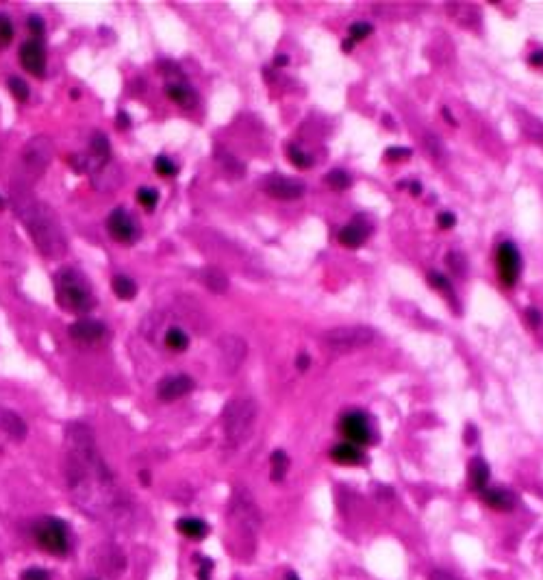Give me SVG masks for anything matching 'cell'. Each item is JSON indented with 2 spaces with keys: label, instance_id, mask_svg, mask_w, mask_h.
<instances>
[{
  "label": "cell",
  "instance_id": "46",
  "mask_svg": "<svg viewBox=\"0 0 543 580\" xmlns=\"http://www.w3.org/2000/svg\"><path fill=\"white\" fill-rule=\"evenodd\" d=\"M311 365V359H309V355H300L298 359H296V368L300 370V372H305L307 368Z\"/></svg>",
  "mask_w": 543,
  "mask_h": 580
},
{
  "label": "cell",
  "instance_id": "2",
  "mask_svg": "<svg viewBox=\"0 0 543 580\" xmlns=\"http://www.w3.org/2000/svg\"><path fill=\"white\" fill-rule=\"evenodd\" d=\"M11 205L16 209V216L24 224V229L31 235L37 250L48 259H61L68 250L66 233L61 224L44 200L31 194V187L24 183H14L11 187Z\"/></svg>",
  "mask_w": 543,
  "mask_h": 580
},
{
  "label": "cell",
  "instance_id": "17",
  "mask_svg": "<svg viewBox=\"0 0 543 580\" xmlns=\"http://www.w3.org/2000/svg\"><path fill=\"white\" fill-rule=\"evenodd\" d=\"M372 233V226H370V222L365 220V218H361V216H357L355 220H352L350 224H346L342 231H339V235H337V239H339V244H342L344 248H359L365 239H368V235Z\"/></svg>",
  "mask_w": 543,
  "mask_h": 580
},
{
  "label": "cell",
  "instance_id": "42",
  "mask_svg": "<svg viewBox=\"0 0 543 580\" xmlns=\"http://www.w3.org/2000/svg\"><path fill=\"white\" fill-rule=\"evenodd\" d=\"M528 133H530V137H535V142H539V144H543V124L541 122H533V126H528Z\"/></svg>",
  "mask_w": 543,
  "mask_h": 580
},
{
  "label": "cell",
  "instance_id": "45",
  "mask_svg": "<svg viewBox=\"0 0 543 580\" xmlns=\"http://www.w3.org/2000/svg\"><path fill=\"white\" fill-rule=\"evenodd\" d=\"M428 580H459V578H454L452 574H448V572H444V570H435V572H431Z\"/></svg>",
  "mask_w": 543,
  "mask_h": 580
},
{
  "label": "cell",
  "instance_id": "24",
  "mask_svg": "<svg viewBox=\"0 0 543 580\" xmlns=\"http://www.w3.org/2000/svg\"><path fill=\"white\" fill-rule=\"evenodd\" d=\"M289 470V457L285 450H274L270 457V478L272 483H283Z\"/></svg>",
  "mask_w": 543,
  "mask_h": 580
},
{
  "label": "cell",
  "instance_id": "47",
  "mask_svg": "<svg viewBox=\"0 0 543 580\" xmlns=\"http://www.w3.org/2000/svg\"><path fill=\"white\" fill-rule=\"evenodd\" d=\"M474 441H476V428L467 426L465 428V444H474Z\"/></svg>",
  "mask_w": 543,
  "mask_h": 580
},
{
  "label": "cell",
  "instance_id": "27",
  "mask_svg": "<svg viewBox=\"0 0 543 580\" xmlns=\"http://www.w3.org/2000/svg\"><path fill=\"white\" fill-rule=\"evenodd\" d=\"M372 31H374V27H372L370 22H355V24L350 27V31H348V40H350L352 44L363 42L365 37L372 35Z\"/></svg>",
  "mask_w": 543,
  "mask_h": 580
},
{
  "label": "cell",
  "instance_id": "49",
  "mask_svg": "<svg viewBox=\"0 0 543 580\" xmlns=\"http://www.w3.org/2000/svg\"><path fill=\"white\" fill-rule=\"evenodd\" d=\"M287 61H289V59H287L285 55H279V57L274 59V66H276V68H283V66H287Z\"/></svg>",
  "mask_w": 543,
  "mask_h": 580
},
{
  "label": "cell",
  "instance_id": "38",
  "mask_svg": "<svg viewBox=\"0 0 543 580\" xmlns=\"http://www.w3.org/2000/svg\"><path fill=\"white\" fill-rule=\"evenodd\" d=\"M428 283H431L433 287H437V289H444V292H448V289H450V283H448L446 276H444V274H437V272L428 274Z\"/></svg>",
  "mask_w": 543,
  "mask_h": 580
},
{
  "label": "cell",
  "instance_id": "23",
  "mask_svg": "<svg viewBox=\"0 0 543 580\" xmlns=\"http://www.w3.org/2000/svg\"><path fill=\"white\" fill-rule=\"evenodd\" d=\"M200 281L205 283L207 289H211V292H216V294H222L229 289V276H226V272L220 268H205L200 274Z\"/></svg>",
  "mask_w": 543,
  "mask_h": 580
},
{
  "label": "cell",
  "instance_id": "50",
  "mask_svg": "<svg viewBox=\"0 0 543 580\" xmlns=\"http://www.w3.org/2000/svg\"><path fill=\"white\" fill-rule=\"evenodd\" d=\"M285 580H300V576L296 572H287V578Z\"/></svg>",
  "mask_w": 543,
  "mask_h": 580
},
{
  "label": "cell",
  "instance_id": "15",
  "mask_svg": "<svg viewBox=\"0 0 543 580\" xmlns=\"http://www.w3.org/2000/svg\"><path fill=\"white\" fill-rule=\"evenodd\" d=\"M20 63L22 68L29 74H33L35 79H44L46 74V50L42 46V42L37 40H29L20 46Z\"/></svg>",
  "mask_w": 543,
  "mask_h": 580
},
{
  "label": "cell",
  "instance_id": "39",
  "mask_svg": "<svg viewBox=\"0 0 543 580\" xmlns=\"http://www.w3.org/2000/svg\"><path fill=\"white\" fill-rule=\"evenodd\" d=\"M387 159L391 161H404L411 157V150L409 148H387Z\"/></svg>",
  "mask_w": 543,
  "mask_h": 580
},
{
  "label": "cell",
  "instance_id": "31",
  "mask_svg": "<svg viewBox=\"0 0 543 580\" xmlns=\"http://www.w3.org/2000/svg\"><path fill=\"white\" fill-rule=\"evenodd\" d=\"M426 148H428V155H431V159H437V161L446 159V148H444V144H441V140H439L437 135H426Z\"/></svg>",
  "mask_w": 543,
  "mask_h": 580
},
{
  "label": "cell",
  "instance_id": "8",
  "mask_svg": "<svg viewBox=\"0 0 543 580\" xmlns=\"http://www.w3.org/2000/svg\"><path fill=\"white\" fill-rule=\"evenodd\" d=\"M218 357L220 365L226 374H235L244 365L248 357V344L239 335H224L218 342Z\"/></svg>",
  "mask_w": 543,
  "mask_h": 580
},
{
  "label": "cell",
  "instance_id": "12",
  "mask_svg": "<svg viewBox=\"0 0 543 580\" xmlns=\"http://www.w3.org/2000/svg\"><path fill=\"white\" fill-rule=\"evenodd\" d=\"M50 157H53V144L48 142V137H33L22 150V166L37 176L46 170Z\"/></svg>",
  "mask_w": 543,
  "mask_h": 580
},
{
  "label": "cell",
  "instance_id": "1",
  "mask_svg": "<svg viewBox=\"0 0 543 580\" xmlns=\"http://www.w3.org/2000/svg\"><path fill=\"white\" fill-rule=\"evenodd\" d=\"M63 478L72 500L96 520H120L129 513V498L116 483L109 465L100 457L94 431L83 422L66 426Z\"/></svg>",
  "mask_w": 543,
  "mask_h": 580
},
{
  "label": "cell",
  "instance_id": "30",
  "mask_svg": "<svg viewBox=\"0 0 543 580\" xmlns=\"http://www.w3.org/2000/svg\"><path fill=\"white\" fill-rule=\"evenodd\" d=\"M137 203H140L144 209H155L157 207V203H159V194L155 192V189H150V187H142V189H137Z\"/></svg>",
  "mask_w": 543,
  "mask_h": 580
},
{
  "label": "cell",
  "instance_id": "51",
  "mask_svg": "<svg viewBox=\"0 0 543 580\" xmlns=\"http://www.w3.org/2000/svg\"><path fill=\"white\" fill-rule=\"evenodd\" d=\"M3 207H5V200H3V198H0V209H3Z\"/></svg>",
  "mask_w": 543,
  "mask_h": 580
},
{
  "label": "cell",
  "instance_id": "28",
  "mask_svg": "<svg viewBox=\"0 0 543 580\" xmlns=\"http://www.w3.org/2000/svg\"><path fill=\"white\" fill-rule=\"evenodd\" d=\"M218 161H220V166H222V170H224L226 174H233V176H242V174H244V166H242V163H239L233 155L224 153V155L218 157Z\"/></svg>",
  "mask_w": 543,
  "mask_h": 580
},
{
  "label": "cell",
  "instance_id": "11",
  "mask_svg": "<svg viewBox=\"0 0 543 580\" xmlns=\"http://www.w3.org/2000/svg\"><path fill=\"white\" fill-rule=\"evenodd\" d=\"M166 74V94L172 103L181 105L183 109H192L198 103V96L194 92V87L185 81V77L179 72V68H172V70H163Z\"/></svg>",
  "mask_w": 543,
  "mask_h": 580
},
{
  "label": "cell",
  "instance_id": "41",
  "mask_svg": "<svg viewBox=\"0 0 543 580\" xmlns=\"http://www.w3.org/2000/svg\"><path fill=\"white\" fill-rule=\"evenodd\" d=\"M211 572H213V561L202 559L198 567V580H211Z\"/></svg>",
  "mask_w": 543,
  "mask_h": 580
},
{
  "label": "cell",
  "instance_id": "7",
  "mask_svg": "<svg viewBox=\"0 0 543 580\" xmlns=\"http://www.w3.org/2000/svg\"><path fill=\"white\" fill-rule=\"evenodd\" d=\"M339 433L346 437V441L355 446H370L374 441V431L368 420V415L361 411H348L339 420Z\"/></svg>",
  "mask_w": 543,
  "mask_h": 580
},
{
  "label": "cell",
  "instance_id": "20",
  "mask_svg": "<svg viewBox=\"0 0 543 580\" xmlns=\"http://www.w3.org/2000/svg\"><path fill=\"white\" fill-rule=\"evenodd\" d=\"M489 476H491V472H489V465H487L485 459L474 457V459L470 461V465H467V478H470L472 487L478 491V494L487 489Z\"/></svg>",
  "mask_w": 543,
  "mask_h": 580
},
{
  "label": "cell",
  "instance_id": "36",
  "mask_svg": "<svg viewBox=\"0 0 543 580\" xmlns=\"http://www.w3.org/2000/svg\"><path fill=\"white\" fill-rule=\"evenodd\" d=\"M20 580H50V574L42 567H29V570L22 572Z\"/></svg>",
  "mask_w": 543,
  "mask_h": 580
},
{
  "label": "cell",
  "instance_id": "37",
  "mask_svg": "<svg viewBox=\"0 0 543 580\" xmlns=\"http://www.w3.org/2000/svg\"><path fill=\"white\" fill-rule=\"evenodd\" d=\"M29 31L37 37V42H40L42 37H44V22H42L40 16H31L29 18Z\"/></svg>",
  "mask_w": 543,
  "mask_h": 580
},
{
  "label": "cell",
  "instance_id": "10",
  "mask_svg": "<svg viewBox=\"0 0 543 580\" xmlns=\"http://www.w3.org/2000/svg\"><path fill=\"white\" fill-rule=\"evenodd\" d=\"M107 231L109 235L120 244H133L140 237V229L133 220V216L124 207H116L107 218Z\"/></svg>",
  "mask_w": 543,
  "mask_h": 580
},
{
  "label": "cell",
  "instance_id": "21",
  "mask_svg": "<svg viewBox=\"0 0 543 580\" xmlns=\"http://www.w3.org/2000/svg\"><path fill=\"white\" fill-rule=\"evenodd\" d=\"M331 459L339 465H359L363 461V452L359 446L350 444V441H342L331 450Z\"/></svg>",
  "mask_w": 543,
  "mask_h": 580
},
{
  "label": "cell",
  "instance_id": "5",
  "mask_svg": "<svg viewBox=\"0 0 543 580\" xmlns=\"http://www.w3.org/2000/svg\"><path fill=\"white\" fill-rule=\"evenodd\" d=\"M374 331L368 326H337L322 335V346L333 355H348L374 344Z\"/></svg>",
  "mask_w": 543,
  "mask_h": 580
},
{
  "label": "cell",
  "instance_id": "6",
  "mask_svg": "<svg viewBox=\"0 0 543 580\" xmlns=\"http://www.w3.org/2000/svg\"><path fill=\"white\" fill-rule=\"evenodd\" d=\"M33 537L44 552L53 554V557H66L72 548L68 524L59 518H40L33 524Z\"/></svg>",
  "mask_w": 543,
  "mask_h": 580
},
{
  "label": "cell",
  "instance_id": "4",
  "mask_svg": "<svg viewBox=\"0 0 543 580\" xmlns=\"http://www.w3.org/2000/svg\"><path fill=\"white\" fill-rule=\"evenodd\" d=\"M55 294L59 307L72 313H90L96 307L92 285L74 268H61L55 274Z\"/></svg>",
  "mask_w": 543,
  "mask_h": 580
},
{
  "label": "cell",
  "instance_id": "40",
  "mask_svg": "<svg viewBox=\"0 0 543 580\" xmlns=\"http://www.w3.org/2000/svg\"><path fill=\"white\" fill-rule=\"evenodd\" d=\"M448 266L452 268V272L463 274V270H465V261H463V257L459 255V252H452V255H448Z\"/></svg>",
  "mask_w": 543,
  "mask_h": 580
},
{
  "label": "cell",
  "instance_id": "18",
  "mask_svg": "<svg viewBox=\"0 0 543 580\" xmlns=\"http://www.w3.org/2000/svg\"><path fill=\"white\" fill-rule=\"evenodd\" d=\"M0 433L7 435L11 441H24L29 435V426L16 411L0 407Z\"/></svg>",
  "mask_w": 543,
  "mask_h": 580
},
{
  "label": "cell",
  "instance_id": "14",
  "mask_svg": "<svg viewBox=\"0 0 543 580\" xmlns=\"http://www.w3.org/2000/svg\"><path fill=\"white\" fill-rule=\"evenodd\" d=\"M196 387V381L187 374H172L161 378V383L157 387V394L163 402H174L179 398H185L187 394H192Z\"/></svg>",
  "mask_w": 543,
  "mask_h": 580
},
{
  "label": "cell",
  "instance_id": "25",
  "mask_svg": "<svg viewBox=\"0 0 543 580\" xmlns=\"http://www.w3.org/2000/svg\"><path fill=\"white\" fill-rule=\"evenodd\" d=\"M111 289H113V294H116L120 300H133V298H135V294H137V285H135V281H133V279H129V276H124V274L113 276V281H111Z\"/></svg>",
  "mask_w": 543,
  "mask_h": 580
},
{
  "label": "cell",
  "instance_id": "22",
  "mask_svg": "<svg viewBox=\"0 0 543 580\" xmlns=\"http://www.w3.org/2000/svg\"><path fill=\"white\" fill-rule=\"evenodd\" d=\"M176 531L187 539H205L209 535V526L200 518H181L176 522Z\"/></svg>",
  "mask_w": 543,
  "mask_h": 580
},
{
  "label": "cell",
  "instance_id": "3",
  "mask_svg": "<svg viewBox=\"0 0 543 580\" xmlns=\"http://www.w3.org/2000/svg\"><path fill=\"white\" fill-rule=\"evenodd\" d=\"M259 407L250 396H235L222 411V433L224 444L229 448H239L250 439L257 426Z\"/></svg>",
  "mask_w": 543,
  "mask_h": 580
},
{
  "label": "cell",
  "instance_id": "48",
  "mask_svg": "<svg viewBox=\"0 0 543 580\" xmlns=\"http://www.w3.org/2000/svg\"><path fill=\"white\" fill-rule=\"evenodd\" d=\"M118 129H129V116H126V113H120L118 116Z\"/></svg>",
  "mask_w": 543,
  "mask_h": 580
},
{
  "label": "cell",
  "instance_id": "9",
  "mask_svg": "<svg viewBox=\"0 0 543 580\" xmlns=\"http://www.w3.org/2000/svg\"><path fill=\"white\" fill-rule=\"evenodd\" d=\"M496 268H498V279L504 287H513L520 279L522 270V257L517 248L511 242H502L496 250Z\"/></svg>",
  "mask_w": 543,
  "mask_h": 580
},
{
  "label": "cell",
  "instance_id": "26",
  "mask_svg": "<svg viewBox=\"0 0 543 580\" xmlns=\"http://www.w3.org/2000/svg\"><path fill=\"white\" fill-rule=\"evenodd\" d=\"M163 344H166V348L172 352H185L189 346V337L183 329H179V326H172V329H168L166 337H163Z\"/></svg>",
  "mask_w": 543,
  "mask_h": 580
},
{
  "label": "cell",
  "instance_id": "34",
  "mask_svg": "<svg viewBox=\"0 0 543 580\" xmlns=\"http://www.w3.org/2000/svg\"><path fill=\"white\" fill-rule=\"evenodd\" d=\"M9 90H11V94H14L20 103H24V100H29V85L24 83L22 79H18V77H11L9 79Z\"/></svg>",
  "mask_w": 543,
  "mask_h": 580
},
{
  "label": "cell",
  "instance_id": "13",
  "mask_svg": "<svg viewBox=\"0 0 543 580\" xmlns=\"http://www.w3.org/2000/svg\"><path fill=\"white\" fill-rule=\"evenodd\" d=\"M263 189H265V194L276 200H296V198L305 196L307 185L298 179H289V176H283V174H270L268 179L263 181Z\"/></svg>",
  "mask_w": 543,
  "mask_h": 580
},
{
  "label": "cell",
  "instance_id": "19",
  "mask_svg": "<svg viewBox=\"0 0 543 580\" xmlns=\"http://www.w3.org/2000/svg\"><path fill=\"white\" fill-rule=\"evenodd\" d=\"M481 498H483V502L487 504L489 509L500 511V513H509V511H513V509H515V504H517V498H515L513 491L502 489V487H494V489H489V487H487L485 491H481Z\"/></svg>",
  "mask_w": 543,
  "mask_h": 580
},
{
  "label": "cell",
  "instance_id": "44",
  "mask_svg": "<svg viewBox=\"0 0 543 580\" xmlns=\"http://www.w3.org/2000/svg\"><path fill=\"white\" fill-rule=\"evenodd\" d=\"M528 63L535 68H543V50H535V53L528 57Z\"/></svg>",
  "mask_w": 543,
  "mask_h": 580
},
{
  "label": "cell",
  "instance_id": "29",
  "mask_svg": "<svg viewBox=\"0 0 543 580\" xmlns=\"http://www.w3.org/2000/svg\"><path fill=\"white\" fill-rule=\"evenodd\" d=\"M326 183L342 192V189L350 187L352 181H350V174H348V172H344V170H333V172L326 174Z\"/></svg>",
  "mask_w": 543,
  "mask_h": 580
},
{
  "label": "cell",
  "instance_id": "43",
  "mask_svg": "<svg viewBox=\"0 0 543 580\" xmlns=\"http://www.w3.org/2000/svg\"><path fill=\"white\" fill-rule=\"evenodd\" d=\"M437 222H439V226H441V229H452V226L457 224V218H454L452 213H439Z\"/></svg>",
  "mask_w": 543,
  "mask_h": 580
},
{
  "label": "cell",
  "instance_id": "16",
  "mask_svg": "<svg viewBox=\"0 0 543 580\" xmlns=\"http://www.w3.org/2000/svg\"><path fill=\"white\" fill-rule=\"evenodd\" d=\"M68 333H70L72 339H77V342H81V344H96L107 335V326L98 320L83 318L79 322H74L68 329Z\"/></svg>",
  "mask_w": 543,
  "mask_h": 580
},
{
  "label": "cell",
  "instance_id": "35",
  "mask_svg": "<svg viewBox=\"0 0 543 580\" xmlns=\"http://www.w3.org/2000/svg\"><path fill=\"white\" fill-rule=\"evenodd\" d=\"M155 170H157L161 176H166V179H170V176H176V172H179V168L174 166V161H170L166 155L157 157V161H155Z\"/></svg>",
  "mask_w": 543,
  "mask_h": 580
},
{
  "label": "cell",
  "instance_id": "32",
  "mask_svg": "<svg viewBox=\"0 0 543 580\" xmlns=\"http://www.w3.org/2000/svg\"><path fill=\"white\" fill-rule=\"evenodd\" d=\"M287 157H289V161H292L296 168H309L311 166V157L305 153V150H300V146H289L287 148Z\"/></svg>",
  "mask_w": 543,
  "mask_h": 580
},
{
  "label": "cell",
  "instance_id": "33",
  "mask_svg": "<svg viewBox=\"0 0 543 580\" xmlns=\"http://www.w3.org/2000/svg\"><path fill=\"white\" fill-rule=\"evenodd\" d=\"M11 42H14V24L5 14H0V48L9 46Z\"/></svg>",
  "mask_w": 543,
  "mask_h": 580
}]
</instances>
